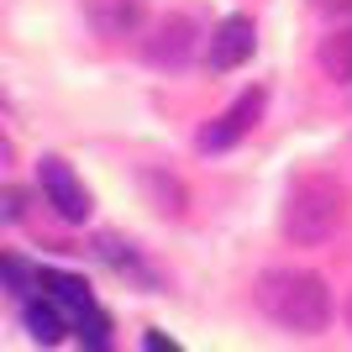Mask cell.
<instances>
[{"instance_id":"6da1fadb","label":"cell","mask_w":352,"mask_h":352,"mask_svg":"<svg viewBox=\"0 0 352 352\" xmlns=\"http://www.w3.org/2000/svg\"><path fill=\"white\" fill-rule=\"evenodd\" d=\"M252 300L268 321L294 331V337H316L331 326V289L321 274H305V268H268L252 284Z\"/></svg>"},{"instance_id":"7a4b0ae2","label":"cell","mask_w":352,"mask_h":352,"mask_svg":"<svg viewBox=\"0 0 352 352\" xmlns=\"http://www.w3.org/2000/svg\"><path fill=\"white\" fill-rule=\"evenodd\" d=\"M352 210V195L342 179L331 174H300L289 184V195H284V236H289L294 248H321V242H331V236L342 232V221H347Z\"/></svg>"},{"instance_id":"3957f363","label":"cell","mask_w":352,"mask_h":352,"mask_svg":"<svg viewBox=\"0 0 352 352\" xmlns=\"http://www.w3.org/2000/svg\"><path fill=\"white\" fill-rule=\"evenodd\" d=\"M263 105H268L263 89H242L206 132H200V153H226V147H236L242 137L252 132V121H263Z\"/></svg>"},{"instance_id":"277c9868","label":"cell","mask_w":352,"mask_h":352,"mask_svg":"<svg viewBox=\"0 0 352 352\" xmlns=\"http://www.w3.org/2000/svg\"><path fill=\"white\" fill-rule=\"evenodd\" d=\"M37 179H43V195L53 200V210H58L63 221L89 216V190H85V179L69 168V158H53V153H47V158L37 163Z\"/></svg>"},{"instance_id":"5b68a950","label":"cell","mask_w":352,"mask_h":352,"mask_svg":"<svg viewBox=\"0 0 352 352\" xmlns=\"http://www.w3.org/2000/svg\"><path fill=\"white\" fill-rule=\"evenodd\" d=\"M252 47H258V27H252L248 16H226L216 32H210V47H206V63L216 74L226 69H242L252 58Z\"/></svg>"},{"instance_id":"8992f818","label":"cell","mask_w":352,"mask_h":352,"mask_svg":"<svg viewBox=\"0 0 352 352\" xmlns=\"http://www.w3.org/2000/svg\"><path fill=\"white\" fill-rule=\"evenodd\" d=\"M190 53H195V21L190 16H163L158 32L147 37V58L163 63V69H179Z\"/></svg>"},{"instance_id":"52a82bcc","label":"cell","mask_w":352,"mask_h":352,"mask_svg":"<svg viewBox=\"0 0 352 352\" xmlns=\"http://www.w3.org/2000/svg\"><path fill=\"white\" fill-rule=\"evenodd\" d=\"M89 27L105 32V37H126V32L142 21V0H85Z\"/></svg>"},{"instance_id":"ba28073f","label":"cell","mask_w":352,"mask_h":352,"mask_svg":"<svg viewBox=\"0 0 352 352\" xmlns=\"http://www.w3.org/2000/svg\"><path fill=\"white\" fill-rule=\"evenodd\" d=\"M21 316H27V331L43 342V347H58V342L69 337V316H63L47 294H43V300H27V310H21Z\"/></svg>"},{"instance_id":"9c48e42d","label":"cell","mask_w":352,"mask_h":352,"mask_svg":"<svg viewBox=\"0 0 352 352\" xmlns=\"http://www.w3.org/2000/svg\"><path fill=\"white\" fill-rule=\"evenodd\" d=\"M321 69L326 79L352 85V27H337L331 37H321Z\"/></svg>"},{"instance_id":"30bf717a","label":"cell","mask_w":352,"mask_h":352,"mask_svg":"<svg viewBox=\"0 0 352 352\" xmlns=\"http://www.w3.org/2000/svg\"><path fill=\"white\" fill-rule=\"evenodd\" d=\"M142 347H147V352H179L174 342L163 337V331H147V342H142Z\"/></svg>"},{"instance_id":"8fae6325","label":"cell","mask_w":352,"mask_h":352,"mask_svg":"<svg viewBox=\"0 0 352 352\" xmlns=\"http://www.w3.org/2000/svg\"><path fill=\"white\" fill-rule=\"evenodd\" d=\"M326 11H352V0H321Z\"/></svg>"},{"instance_id":"7c38bea8","label":"cell","mask_w":352,"mask_h":352,"mask_svg":"<svg viewBox=\"0 0 352 352\" xmlns=\"http://www.w3.org/2000/svg\"><path fill=\"white\" fill-rule=\"evenodd\" d=\"M85 352H105V342H89V347H85Z\"/></svg>"},{"instance_id":"4fadbf2b","label":"cell","mask_w":352,"mask_h":352,"mask_svg":"<svg viewBox=\"0 0 352 352\" xmlns=\"http://www.w3.org/2000/svg\"><path fill=\"white\" fill-rule=\"evenodd\" d=\"M347 326H352V300H347Z\"/></svg>"}]
</instances>
